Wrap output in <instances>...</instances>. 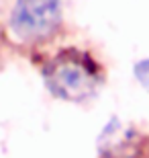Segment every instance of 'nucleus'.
Segmentation results:
<instances>
[{
  "label": "nucleus",
  "mask_w": 149,
  "mask_h": 158,
  "mask_svg": "<svg viewBox=\"0 0 149 158\" xmlns=\"http://www.w3.org/2000/svg\"><path fill=\"white\" fill-rule=\"evenodd\" d=\"M43 80L57 99L80 103L90 99L100 86V72L94 60L84 52L65 49L51 58L43 68Z\"/></svg>",
  "instance_id": "nucleus-1"
},
{
  "label": "nucleus",
  "mask_w": 149,
  "mask_h": 158,
  "mask_svg": "<svg viewBox=\"0 0 149 158\" xmlns=\"http://www.w3.org/2000/svg\"><path fill=\"white\" fill-rule=\"evenodd\" d=\"M61 25L59 0H17L10 10V29L21 41H43Z\"/></svg>",
  "instance_id": "nucleus-2"
},
{
  "label": "nucleus",
  "mask_w": 149,
  "mask_h": 158,
  "mask_svg": "<svg viewBox=\"0 0 149 158\" xmlns=\"http://www.w3.org/2000/svg\"><path fill=\"white\" fill-rule=\"evenodd\" d=\"M96 146L102 158H137L139 138L120 119H110L98 135Z\"/></svg>",
  "instance_id": "nucleus-3"
},
{
  "label": "nucleus",
  "mask_w": 149,
  "mask_h": 158,
  "mask_svg": "<svg viewBox=\"0 0 149 158\" xmlns=\"http://www.w3.org/2000/svg\"><path fill=\"white\" fill-rule=\"evenodd\" d=\"M135 78L139 80V84L149 90V60H141L135 64Z\"/></svg>",
  "instance_id": "nucleus-4"
}]
</instances>
